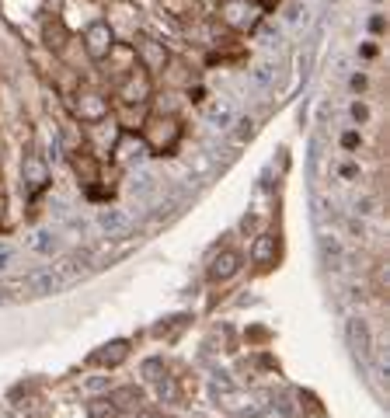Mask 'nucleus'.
Returning <instances> with one entry per match:
<instances>
[{
  "mask_svg": "<svg viewBox=\"0 0 390 418\" xmlns=\"http://www.w3.org/2000/svg\"><path fill=\"white\" fill-rule=\"evenodd\" d=\"M108 387V380L105 377H94V380H87V390H105Z\"/></svg>",
  "mask_w": 390,
  "mask_h": 418,
  "instance_id": "19",
  "label": "nucleus"
},
{
  "mask_svg": "<svg viewBox=\"0 0 390 418\" xmlns=\"http://www.w3.org/2000/svg\"><path fill=\"white\" fill-rule=\"evenodd\" d=\"M136 418H160V415H153V411H140Z\"/></svg>",
  "mask_w": 390,
  "mask_h": 418,
  "instance_id": "20",
  "label": "nucleus"
},
{
  "mask_svg": "<svg viewBox=\"0 0 390 418\" xmlns=\"http://www.w3.org/2000/svg\"><path fill=\"white\" fill-rule=\"evenodd\" d=\"M272 77H275V70H272V63H258V67L251 70V80H254L258 87H268V84H272Z\"/></svg>",
  "mask_w": 390,
  "mask_h": 418,
  "instance_id": "17",
  "label": "nucleus"
},
{
  "mask_svg": "<svg viewBox=\"0 0 390 418\" xmlns=\"http://www.w3.org/2000/svg\"><path fill=\"white\" fill-rule=\"evenodd\" d=\"M140 56H143V70L153 74V70H164L167 63V49L153 38H140Z\"/></svg>",
  "mask_w": 390,
  "mask_h": 418,
  "instance_id": "5",
  "label": "nucleus"
},
{
  "mask_svg": "<svg viewBox=\"0 0 390 418\" xmlns=\"http://www.w3.org/2000/svg\"><path fill=\"white\" fill-rule=\"evenodd\" d=\"M349 342L356 345V352H362V355H369V328H366V321H349Z\"/></svg>",
  "mask_w": 390,
  "mask_h": 418,
  "instance_id": "11",
  "label": "nucleus"
},
{
  "mask_svg": "<svg viewBox=\"0 0 390 418\" xmlns=\"http://www.w3.org/2000/svg\"><path fill=\"white\" fill-rule=\"evenodd\" d=\"M206 122L213 126V129H230L234 122H237V109H234V101H227V98H219V101H213L209 109H206Z\"/></svg>",
  "mask_w": 390,
  "mask_h": 418,
  "instance_id": "3",
  "label": "nucleus"
},
{
  "mask_svg": "<svg viewBox=\"0 0 390 418\" xmlns=\"http://www.w3.org/2000/svg\"><path fill=\"white\" fill-rule=\"evenodd\" d=\"M251 258H254V265H272L275 261V237L272 234H261L251 248Z\"/></svg>",
  "mask_w": 390,
  "mask_h": 418,
  "instance_id": "9",
  "label": "nucleus"
},
{
  "mask_svg": "<svg viewBox=\"0 0 390 418\" xmlns=\"http://www.w3.org/2000/svg\"><path fill=\"white\" fill-rule=\"evenodd\" d=\"M116 153H119L122 164H140V161H147V157H150V146L143 140H136V136H122L116 143Z\"/></svg>",
  "mask_w": 390,
  "mask_h": 418,
  "instance_id": "4",
  "label": "nucleus"
},
{
  "mask_svg": "<svg viewBox=\"0 0 390 418\" xmlns=\"http://www.w3.org/2000/svg\"><path fill=\"white\" fill-rule=\"evenodd\" d=\"M98 227L108 234V237H116L129 227V217H126V209H116V206H108V209H98Z\"/></svg>",
  "mask_w": 390,
  "mask_h": 418,
  "instance_id": "6",
  "label": "nucleus"
},
{
  "mask_svg": "<svg viewBox=\"0 0 390 418\" xmlns=\"http://www.w3.org/2000/svg\"><path fill=\"white\" fill-rule=\"evenodd\" d=\"M157 188V178L153 175H133V182H129V192L133 195H150Z\"/></svg>",
  "mask_w": 390,
  "mask_h": 418,
  "instance_id": "15",
  "label": "nucleus"
},
{
  "mask_svg": "<svg viewBox=\"0 0 390 418\" xmlns=\"http://www.w3.org/2000/svg\"><path fill=\"white\" fill-rule=\"evenodd\" d=\"M84 45H87V52H91V60H108V56H111V45H116L108 21H94V25L84 32Z\"/></svg>",
  "mask_w": 390,
  "mask_h": 418,
  "instance_id": "1",
  "label": "nucleus"
},
{
  "mask_svg": "<svg viewBox=\"0 0 390 418\" xmlns=\"http://www.w3.org/2000/svg\"><path fill=\"white\" fill-rule=\"evenodd\" d=\"M32 248H35L39 254H52L56 248H60V237H56L52 230H35V237H32Z\"/></svg>",
  "mask_w": 390,
  "mask_h": 418,
  "instance_id": "12",
  "label": "nucleus"
},
{
  "mask_svg": "<svg viewBox=\"0 0 390 418\" xmlns=\"http://www.w3.org/2000/svg\"><path fill=\"white\" fill-rule=\"evenodd\" d=\"M11 261H14V251L11 248H0V272L11 269Z\"/></svg>",
  "mask_w": 390,
  "mask_h": 418,
  "instance_id": "18",
  "label": "nucleus"
},
{
  "mask_svg": "<svg viewBox=\"0 0 390 418\" xmlns=\"http://www.w3.org/2000/svg\"><path fill=\"white\" fill-rule=\"evenodd\" d=\"M321 251H324V261H327V265L331 269H338V261H342V251H338V241H321Z\"/></svg>",
  "mask_w": 390,
  "mask_h": 418,
  "instance_id": "16",
  "label": "nucleus"
},
{
  "mask_svg": "<svg viewBox=\"0 0 390 418\" xmlns=\"http://www.w3.org/2000/svg\"><path fill=\"white\" fill-rule=\"evenodd\" d=\"M28 289L35 296H49V293L60 289V276H56V272H32L28 276Z\"/></svg>",
  "mask_w": 390,
  "mask_h": 418,
  "instance_id": "8",
  "label": "nucleus"
},
{
  "mask_svg": "<svg viewBox=\"0 0 390 418\" xmlns=\"http://www.w3.org/2000/svg\"><path fill=\"white\" fill-rule=\"evenodd\" d=\"M241 251H219L216 258H213V265H209V279L213 283H227V279H234L237 272H241Z\"/></svg>",
  "mask_w": 390,
  "mask_h": 418,
  "instance_id": "2",
  "label": "nucleus"
},
{
  "mask_svg": "<svg viewBox=\"0 0 390 418\" xmlns=\"http://www.w3.org/2000/svg\"><path fill=\"white\" fill-rule=\"evenodd\" d=\"M147 94H150V74H143L140 84H136V74H129V80L122 87V101H147Z\"/></svg>",
  "mask_w": 390,
  "mask_h": 418,
  "instance_id": "10",
  "label": "nucleus"
},
{
  "mask_svg": "<svg viewBox=\"0 0 390 418\" xmlns=\"http://www.w3.org/2000/svg\"><path fill=\"white\" fill-rule=\"evenodd\" d=\"M87 415H91V418H116V415H119V408H116V401L98 397V401H91V404H87Z\"/></svg>",
  "mask_w": 390,
  "mask_h": 418,
  "instance_id": "14",
  "label": "nucleus"
},
{
  "mask_svg": "<svg viewBox=\"0 0 390 418\" xmlns=\"http://www.w3.org/2000/svg\"><path fill=\"white\" fill-rule=\"evenodd\" d=\"M98 362H105V366H116V362H122L126 359V342H111V345H105L98 355H94Z\"/></svg>",
  "mask_w": 390,
  "mask_h": 418,
  "instance_id": "13",
  "label": "nucleus"
},
{
  "mask_svg": "<svg viewBox=\"0 0 390 418\" xmlns=\"http://www.w3.org/2000/svg\"><path fill=\"white\" fill-rule=\"evenodd\" d=\"M25 182H28V192H39L49 185V168L39 157H25Z\"/></svg>",
  "mask_w": 390,
  "mask_h": 418,
  "instance_id": "7",
  "label": "nucleus"
}]
</instances>
